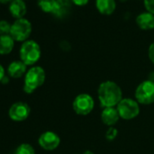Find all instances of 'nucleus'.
<instances>
[{
	"instance_id": "nucleus-1",
	"label": "nucleus",
	"mask_w": 154,
	"mask_h": 154,
	"mask_svg": "<svg viewBox=\"0 0 154 154\" xmlns=\"http://www.w3.org/2000/svg\"><path fill=\"white\" fill-rule=\"evenodd\" d=\"M98 100L103 108L116 107L123 99L121 87L112 81H105L102 83L97 91Z\"/></svg>"
},
{
	"instance_id": "nucleus-2",
	"label": "nucleus",
	"mask_w": 154,
	"mask_h": 154,
	"mask_svg": "<svg viewBox=\"0 0 154 154\" xmlns=\"http://www.w3.org/2000/svg\"><path fill=\"white\" fill-rule=\"evenodd\" d=\"M45 71L41 66H33L27 70L25 75L23 90L26 94H33L42 86L45 81Z\"/></svg>"
},
{
	"instance_id": "nucleus-3",
	"label": "nucleus",
	"mask_w": 154,
	"mask_h": 154,
	"mask_svg": "<svg viewBox=\"0 0 154 154\" xmlns=\"http://www.w3.org/2000/svg\"><path fill=\"white\" fill-rule=\"evenodd\" d=\"M19 56L20 60L27 66L35 64L41 57L40 45L34 40H26L21 45Z\"/></svg>"
},
{
	"instance_id": "nucleus-4",
	"label": "nucleus",
	"mask_w": 154,
	"mask_h": 154,
	"mask_svg": "<svg viewBox=\"0 0 154 154\" xmlns=\"http://www.w3.org/2000/svg\"><path fill=\"white\" fill-rule=\"evenodd\" d=\"M32 33V24L31 22L23 17L19 19H16L14 23L11 25L10 35L16 42H26L28 40L30 35Z\"/></svg>"
},
{
	"instance_id": "nucleus-5",
	"label": "nucleus",
	"mask_w": 154,
	"mask_h": 154,
	"mask_svg": "<svg viewBox=\"0 0 154 154\" xmlns=\"http://www.w3.org/2000/svg\"><path fill=\"white\" fill-rule=\"evenodd\" d=\"M135 100L139 104L149 105L154 103V82L145 80L135 90Z\"/></svg>"
},
{
	"instance_id": "nucleus-6",
	"label": "nucleus",
	"mask_w": 154,
	"mask_h": 154,
	"mask_svg": "<svg viewBox=\"0 0 154 154\" xmlns=\"http://www.w3.org/2000/svg\"><path fill=\"white\" fill-rule=\"evenodd\" d=\"M119 115L122 119L130 121L140 114V104L136 100L131 98L122 99L116 106Z\"/></svg>"
},
{
	"instance_id": "nucleus-7",
	"label": "nucleus",
	"mask_w": 154,
	"mask_h": 154,
	"mask_svg": "<svg viewBox=\"0 0 154 154\" xmlns=\"http://www.w3.org/2000/svg\"><path fill=\"white\" fill-rule=\"evenodd\" d=\"M94 108V100L89 94H80L72 102V109L78 115H88Z\"/></svg>"
},
{
	"instance_id": "nucleus-8",
	"label": "nucleus",
	"mask_w": 154,
	"mask_h": 154,
	"mask_svg": "<svg viewBox=\"0 0 154 154\" xmlns=\"http://www.w3.org/2000/svg\"><path fill=\"white\" fill-rule=\"evenodd\" d=\"M31 112L30 106L25 102H17L8 110V116L14 122L26 121Z\"/></svg>"
},
{
	"instance_id": "nucleus-9",
	"label": "nucleus",
	"mask_w": 154,
	"mask_h": 154,
	"mask_svg": "<svg viewBox=\"0 0 154 154\" xmlns=\"http://www.w3.org/2000/svg\"><path fill=\"white\" fill-rule=\"evenodd\" d=\"M61 139L57 133L52 131H46L43 132L38 138L39 146L45 150H54L59 147Z\"/></svg>"
},
{
	"instance_id": "nucleus-10",
	"label": "nucleus",
	"mask_w": 154,
	"mask_h": 154,
	"mask_svg": "<svg viewBox=\"0 0 154 154\" xmlns=\"http://www.w3.org/2000/svg\"><path fill=\"white\" fill-rule=\"evenodd\" d=\"M101 119L105 125L109 127H113L121 119V117L116 107H109L103 108L101 113Z\"/></svg>"
},
{
	"instance_id": "nucleus-11",
	"label": "nucleus",
	"mask_w": 154,
	"mask_h": 154,
	"mask_svg": "<svg viewBox=\"0 0 154 154\" xmlns=\"http://www.w3.org/2000/svg\"><path fill=\"white\" fill-rule=\"evenodd\" d=\"M136 25L141 30L154 29V15L149 12H142L136 17Z\"/></svg>"
},
{
	"instance_id": "nucleus-12",
	"label": "nucleus",
	"mask_w": 154,
	"mask_h": 154,
	"mask_svg": "<svg viewBox=\"0 0 154 154\" xmlns=\"http://www.w3.org/2000/svg\"><path fill=\"white\" fill-rule=\"evenodd\" d=\"M27 65L24 63L21 60H16L9 63L8 67V73L10 77L15 79L20 78L23 75H26Z\"/></svg>"
},
{
	"instance_id": "nucleus-13",
	"label": "nucleus",
	"mask_w": 154,
	"mask_h": 154,
	"mask_svg": "<svg viewBox=\"0 0 154 154\" xmlns=\"http://www.w3.org/2000/svg\"><path fill=\"white\" fill-rule=\"evenodd\" d=\"M9 12L16 19L23 18L26 14V5L24 0H13L8 7Z\"/></svg>"
},
{
	"instance_id": "nucleus-14",
	"label": "nucleus",
	"mask_w": 154,
	"mask_h": 154,
	"mask_svg": "<svg viewBox=\"0 0 154 154\" xmlns=\"http://www.w3.org/2000/svg\"><path fill=\"white\" fill-rule=\"evenodd\" d=\"M95 7L100 14L103 16H110L116 9V1L115 0H95Z\"/></svg>"
},
{
	"instance_id": "nucleus-15",
	"label": "nucleus",
	"mask_w": 154,
	"mask_h": 154,
	"mask_svg": "<svg viewBox=\"0 0 154 154\" xmlns=\"http://www.w3.org/2000/svg\"><path fill=\"white\" fill-rule=\"evenodd\" d=\"M15 40L10 35H0V54H9L15 46Z\"/></svg>"
},
{
	"instance_id": "nucleus-16",
	"label": "nucleus",
	"mask_w": 154,
	"mask_h": 154,
	"mask_svg": "<svg viewBox=\"0 0 154 154\" xmlns=\"http://www.w3.org/2000/svg\"><path fill=\"white\" fill-rule=\"evenodd\" d=\"M71 3V0H57L56 8L53 15L59 18L64 17L70 12Z\"/></svg>"
},
{
	"instance_id": "nucleus-17",
	"label": "nucleus",
	"mask_w": 154,
	"mask_h": 154,
	"mask_svg": "<svg viewBox=\"0 0 154 154\" xmlns=\"http://www.w3.org/2000/svg\"><path fill=\"white\" fill-rule=\"evenodd\" d=\"M56 4L57 0H37V5L39 8L45 13L54 14Z\"/></svg>"
},
{
	"instance_id": "nucleus-18",
	"label": "nucleus",
	"mask_w": 154,
	"mask_h": 154,
	"mask_svg": "<svg viewBox=\"0 0 154 154\" xmlns=\"http://www.w3.org/2000/svg\"><path fill=\"white\" fill-rule=\"evenodd\" d=\"M15 154H35V150L31 144L22 143L17 148Z\"/></svg>"
},
{
	"instance_id": "nucleus-19",
	"label": "nucleus",
	"mask_w": 154,
	"mask_h": 154,
	"mask_svg": "<svg viewBox=\"0 0 154 154\" xmlns=\"http://www.w3.org/2000/svg\"><path fill=\"white\" fill-rule=\"evenodd\" d=\"M11 30V24L7 20H0V35H9Z\"/></svg>"
},
{
	"instance_id": "nucleus-20",
	"label": "nucleus",
	"mask_w": 154,
	"mask_h": 154,
	"mask_svg": "<svg viewBox=\"0 0 154 154\" xmlns=\"http://www.w3.org/2000/svg\"><path fill=\"white\" fill-rule=\"evenodd\" d=\"M118 135V130L114 127H110L105 134V137L108 140H113Z\"/></svg>"
},
{
	"instance_id": "nucleus-21",
	"label": "nucleus",
	"mask_w": 154,
	"mask_h": 154,
	"mask_svg": "<svg viewBox=\"0 0 154 154\" xmlns=\"http://www.w3.org/2000/svg\"><path fill=\"white\" fill-rule=\"evenodd\" d=\"M143 3L146 11L154 15V0H143Z\"/></svg>"
},
{
	"instance_id": "nucleus-22",
	"label": "nucleus",
	"mask_w": 154,
	"mask_h": 154,
	"mask_svg": "<svg viewBox=\"0 0 154 154\" xmlns=\"http://www.w3.org/2000/svg\"><path fill=\"white\" fill-rule=\"evenodd\" d=\"M148 55L150 60V62L154 64V42L150 44L149 50H148Z\"/></svg>"
},
{
	"instance_id": "nucleus-23",
	"label": "nucleus",
	"mask_w": 154,
	"mask_h": 154,
	"mask_svg": "<svg viewBox=\"0 0 154 154\" xmlns=\"http://www.w3.org/2000/svg\"><path fill=\"white\" fill-rule=\"evenodd\" d=\"M71 2L77 7H85L88 4L89 0H71Z\"/></svg>"
},
{
	"instance_id": "nucleus-24",
	"label": "nucleus",
	"mask_w": 154,
	"mask_h": 154,
	"mask_svg": "<svg viewBox=\"0 0 154 154\" xmlns=\"http://www.w3.org/2000/svg\"><path fill=\"white\" fill-rule=\"evenodd\" d=\"M5 73H6L5 72V69H4L3 65L0 63V83H1L3 81V79L5 78V76H6Z\"/></svg>"
},
{
	"instance_id": "nucleus-25",
	"label": "nucleus",
	"mask_w": 154,
	"mask_h": 154,
	"mask_svg": "<svg viewBox=\"0 0 154 154\" xmlns=\"http://www.w3.org/2000/svg\"><path fill=\"white\" fill-rule=\"evenodd\" d=\"M13 0H0V3L1 4H10Z\"/></svg>"
},
{
	"instance_id": "nucleus-26",
	"label": "nucleus",
	"mask_w": 154,
	"mask_h": 154,
	"mask_svg": "<svg viewBox=\"0 0 154 154\" xmlns=\"http://www.w3.org/2000/svg\"><path fill=\"white\" fill-rule=\"evenodd\" d=\"M83 154H94V152H93L92 150H89L88 149V150H85Z\"/></svg>"
},
{
	"instance_id": "nucleus-27",
	"label": "nucleus",
	"mask_w": 154,
	"mask_h": 154,
	"mask_svg": "<svg viewBox=\"0 0 154 154\" xmlns=\"http://www.w3.org/2000/svg\"><path fill=\"white\" fill-rule=\"evenodd\" d=\"M120 1H122V2H124V1H127V0H120Z\"/></svg>"
},
{
	"instance_id": "nucleus-28",
	"label": "nucleus",
	"mask_w": 154,
	"mask_h": 154,
	"mask_svg": "<svg viewBox=\"0 0 154 154\" xmlns=\"http://www.w3.org/2000/svg\"><path fill=\"white\" fill-rule=\"evenodd\" d=\"M24 1H25V0H24Z\"/></svg>"
}]
</instances>
